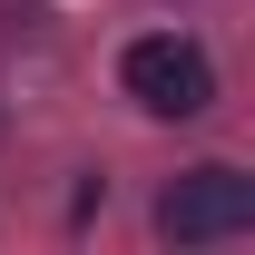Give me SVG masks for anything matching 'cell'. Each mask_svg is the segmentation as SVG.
Returning <instances> with one entry per match:
<instances>
[{
    "instance_id": "cell-2",
    "label": "cell",
    "mask_w": 255,
    "mask_h": 255,
    "mask_svg": "<svg viewBox=\"0 0 255 255\" xmlns=\"http://www.w3.org/2000/svg\"><path fill=\"white\" fill-rule=\"evenodd\" d=\"M246 226H255V177H236V167H187L157 196V236L167 246H226Z\"/></svg>"
},
{
    "instance_id": "cell-1",
    "label": "cell",
    "mask_w": 255,
    "mask_h": 255,
    "mask_svg": "<svg viewBox=\"0 0 255 255\" xmlns=\"http://www.w3.org/2000/svg\"><path fill=\"white\" fill-rule=\"evenodd\" d=\"M118 79H128V98H137L147 118H206V108H216V59H206L196 39H177V30L137 39L118 59Z\"/></svg>"
}]
</instances>
